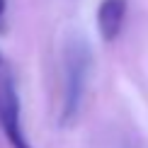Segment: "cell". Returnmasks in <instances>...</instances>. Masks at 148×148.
<instances>
[{
	"instance_id": "6da1fadb",
	"label": "cell",
	"mask_w": 148,
	"mask_h": 148,
	"mask_svg": "<svg viewBox=\"0 0 148 148\" xmlns=\"http://www.w3.org/2000/svg\"><path fill=\"white\" fill-rule=\"evenodd\" d=\"M90 49L83 41H73L66 49V95H63V114L61 124H71L78 116L83 107L85 88H88V75H90Z\"/></svg>"
},
{
	"instance_id": "7a4b0ae2",
	"label": "cell",
	"mask_w": 148,
	"mask_h": 148,
	"mask_svg": "<svg viewBox=\"0 0 148 148\" xmlns=\"http://www.w3.org/2000/svg\"><path fill=\"white\" fill-rule=\"evenodd\" d=\"M0 129L12 148H32L27 136L22 131V116H20V97L10 80L0 85Z\"/></svg>"
},
{
	"instance_id": "3957f363",
	"label": "cell",
	"mask_w": 148,
	"mask_h": 148,
	"mask_svg": "<svg viewBox=\"0 0 148 148\" xmlns=\"http://www.w3.org/2000/svg\"><path fill=\"white\" fill-rule=\"evenodd\" d=\"M126 8L129 0H102L97 8V32H100L102 41L112 44L116 36L121 34L126 20Z\"/></svg>"
},
{
	"instance_id": "277c9868",
	"label": "cell",
	"mask_w": 148,
	"mask_h": 148,
	"mask_svg": "<svg viewBox=\"0 0 148 148\" xmlns=\"http://www.w3.org/2000/svg\"><path fill=\"white\" fill-rule=\"evenodd\" d=\"M5 12H8V0H0V34L5 27Z\"/></svg>"
}]
</instances>
